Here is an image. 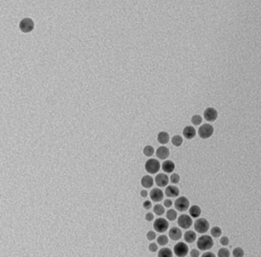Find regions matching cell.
Here are the masks:
<instances>
[{
    "label": "cell",
    "mask_w": 261,
    "mask_h": 257,
    "mask_svg": "<svg viewBox=\"0 0 261 257\" xmlns=\"http://www.w3.org/2000/svg\"><path fill=\"white\" fill-rule=\"evenodd\" d=\"M164 206L166 208H170L171 206H172V202H171L170 199H166V201L164 202Z\"/></svg>",
    "instance_id": "cell-38"
},
{
    "label": "cell",
    "mask_w": 261,
    "mask_h": 257,
    "mask_svg": "<svg viewBox=\"0 0 261 257\" xmlns=\"http://www.w3.org/2000/svg\"><path fill=\"white\" fill-rule=\"evenodd\" d=\"M213 132H214V128H213V126H211L210 124L202 125L198 129V134L202 139H209V137L213 134Z\"/></svg>",
    "instance_id": "cell-4"
},
{
    "label": "cell",
    "mask_w": 261,
    "mask_h": 257,
    "mask_svg": "<svg viewBox=\"0 0 261 257\" xmlns=\"http://www.w3.org/2000/svg\"><path fill=\"white\" fill-rule=\"evenodd\" d=\"M182 134H184V136L186 137V139L191 140L196 136V131H195V129L192 126H187V127L184 128Z\"/></svg>",
    "instance_id": "cell-15"
},
{
    "label": "cell",
    "mask_w": 261,
    "mask_h": 257,
    "mask_svg": "<svg viewBox=\"0 0 261 257\" xmlns=\"http://www.w3.org/2000/svg\"><path fill=\"white\" fill-rule=\"evenodd\" d=\"M155 236H156V234H155L154 231H149L147 233V238H148L149 240H153L155 238Z\"/></svg>",
    "instance_id": "cell-33"
},
{
    "label": "cell",
    "mask_w": 261,
    "mask_h": 257,
    "mask_svg": "<svg viewBox=\"0 0 261 257\" xmlns=\"http://www.w3.org/2000/svg\"><path fill=\"white\" fill-rule=\"evenodd\" d=\"M153 217L154 216H153V214L152 213H147L146 214V219L148 220V222H151V220L153 219Z\"/></svg>",
    "instance_id": "cell-39"
},
{
    "label": "cell",
    "mask_w": 261,
    "mask_h": 257,
    "mask_svg": "<svg viewBox=\"0 0 261 257\" xmlns=\"http://www.w3.org/2000/svg\"><path fill=\"white\" fill-rule=\"evenodd\" d=\"M174 206H175V209L178 211H186L188 210L189 206H190V202H189V199L187 197L185 196H181L178 197L177 199L174 203Z\"/></svg>",
    "instance_id": "cell-5"
},
{
    "label": "cell",
    "mask_w": 261,
    "mask_h": 257,
    "mask_svg": "<svg viewBox=\"0 0 261 257\" xmlns=\"http://www.w3.org/2000/svg\"><path fill=\"white\" fill-rule=\"evenodd\" d=\"M141 184H142L143 187L150 188V187H152V185H153V178H152V176H150V175H145V176H143L142 181H141Z\"/></svg>",
    "instance_id": "cell-18"
},
{
    "label": "cell",
    "mask_w": 261,
    "mask_h": 257,
    "mask_svg": "<svg viewBox=\"0 0 261 257\" xmlns=\"http://www.w3.org/2000/svg\"><path fill=\"white\" fill-rule=\"evenodd\" d=\"M233 255L235 257H242V256H244V252L241 248H236V249H234V251H233Z\"/></svg>",
    "instance_id": "cell-30"
},
{
    "label": "cell",
    "mask_w": 261,
    "mask_h": 257,
    "mask_svg": "<svg viewBox=\"0 0 261 257\" xmlns=\"http://www.w3.org/2000/svg\"><path fill=\"white\" fill-rule=\"evenodd\" d=\"M192 123H193L194 125H200L202 124V118L200 116H198V115H196V116H192Z\"/></svg>",
    "instance_id": "cell-29"
},
{
    "label": "cell",
    "mask_w": 261,
    "mask_h": 257,
    "mask_svg": "<svg viewBox=\"0 0 261 257\" xmlns=\"http://www.w3.org/2000/svg\"><path fill=\"white\" fill-rule=\"evenodd\" d=\"M229 243H230V240L227 236H223V237L220 238V244H223V246H227V244H229Z\"/></svg>",
    "instance_id": "cell-34"
},
{
    "label": "cell",
    "mask_w": 261,
    "mask_h": 257,
    "mask_svg": "<svg viewBox=\"0 0 261 257\" xmlns=\"http://www.w3.org/2000/svg\"><path fill=\"white\" fill-rule=\"evenodd\" d=\"M211 235L213 237H219L221 235V229L219 227H214V228L211 230Z\"/></svg>",
    "instance_id": "cell-28"
},
{
    "label": "cell",
    "mask_w": 261,
    "mask_h": 257,
    "mask_svg": "<svg viewBox=\"0 0 261 257\" xmlns=\"http://www.w3.org/2000/svg\"><path fill=\"white\" fill-rule=\"evenodd\" d=\"M150 197H151V199L153 202H161L164 197V193H163V191L161 189H158V188H154V189H152L151 192H150Z\"/></svg>",
    "instance_id": "cell-12"
},
{
    "label": "cell",
    "mask_w": 261,
    "mask_h": 257,
    "mask_svg": "<svg viewBox=\"0 0 261 257\" xmlns=\"http://www.w3.org/2000/svg\"><path fill=\"white\" fill-rule=\"evenodd\" d=\"M184 238H185V240L189 244L194 243V241L196 240V234H195L194 231H187L185 233Z\"/></svg>",
    "instance_id": "cell-21"
},
{
    "label": "cell",
    "mask_w": 261,
    "mask_h": 257,
    "mask_svg": "<svg viewBox=\"0 0 261 257\" xmlns=\"http://www.w3.org/2000/svg\"><path fill=\"white\" fill-rule=\"evenodd\" d=\"M157 244H149L150 252H156V251H157Z\"/></svg>",
    "instance_id": "cell-35"
},
{
    "label": "cell",
    "mask_w": 261,
    "mask_h": 257,
    "mask_svg": "<svg viewBox=\"0 0 261 257\" xmlns=\"http://www.w3.org/2000/svg\"><path fill=\"white\" fill-rule=\"evenodd\" d=\"M213 239L211 236L208 235H202L197 239V247H198V250L200 251H206V250H210L213 247Z\"/></svg>",
    "instance_id": "cell-1"
},
{
    "label": "cell",
    "mask_w": 261,
    "mask_h": 257,
    "mask_svg": "<svg viewBox=\"0 0 261 257\" xmlns=\"http://www.w3.org/2000/svg\"><path fill=\"white\" fill-rule=\"evenodd\" d=\"M173 251H174V253H175L176 256L184 257V256H187V254L189 252V249H188L187 244L179 243V244H176L175 246H174Z\"/></svg>",
    "instance_id": "cell-8"
},
{
    "label": "cell",
    "mask_w": 261,
    "mask_h": 257,
    "mask_svg": "<svg viewBox=\"0 0 261 257\" xmlns=\"http://www.w3.org/2000/svg\"><path fill=\"white\" fill-rule=\"evenodd\" d=\"M19 28L23 33H29L35 28L34 21L32 19H29V18H24V19H22L20 21Z\"/></svg>",
    "instance_id": "cell-7"
},
{
    "label": "cell",
    "mask_w": 261,
    "mask_h": 257,
    "mask_svg": "<svg viewBox=\"0 0 261 257\" xmlns=\"http://www.w3.org/2000/svg\"><path fill=\"white\" fill-rule=\"evenodd\" d=\"M218 256L219 257H229L230 256V251L226 249V248H223L218 251Z\"/></svg>",
    "instance_id": "cell-31"
},
{
    "label": "cell",
    "mask_w": 261,
    "mask_h": 257,
    "mask_svg": "<svg viewBox=\"0 0 261 257\" xmlns=\"http://www.w3.org/2000/svg\"><path fill=\"white\" fill-rule=\"evenodd\" d=\"M165 206L163 205H160V204H157V205H155L154 206V208H153V210H154V213L156 214V215H163L165 213Z\"/></svg>",
    "instance_id": "cell-24"
},
{
    "label": "cell",
    "mask_w": 261,
    "mask_h": 257,
    "mask_svg": "<svg viewBox=\"0 0 261 257\" xmlns=\"http://www.w3.org/2000/svg\"><path fill=\"white\" fill-rule=\"evenodd\" d=\"M161 168L166 173H171L173 172V170L175 169V164H174L172 161H165L161 165Z\"/></svg>",
    "instance_id": "cell-17"
},
{
    "label": "cell",
    "mask_w": 261,
    "mask_h": 257,
    "mask_svg": "<svg viewBox=\"0 0 261 257\" xmlns=\"http://www.w3.org/2000/svg\"><path fill=\"white\" fill-rule=\"evenodd\" d=\"M169 236H170V238H171L172 240H178V239H181L182 236L181 229L177 228V227H174V228H171L170 231H169Z\"/></svg>",
    "instance_id": "cell-13"
},
{
    "label": "cell",
    "mask_w": 261,
    "mask_h": 257,
    "mask_svg": "<svg viewBox=\"0 0 261 257\" xmlns=\"http://www.w3.org/2000/svg\"><path fill=\"white\" fill-rule=\"evenodd\" d=\"M190 255L192 257H198L199 256V251L198 250H196V249H193L190 252Z\"/></svg>",
    "instance_id": "cell-37"
},
{
    "label": "cell",
    "mask_w": 261,
    "mask_h": 257,
    "mask_svg": "<svg viewBox=\"0 0 261 257\" xmlns=\"http://www.w3.org/2000/svg\"><path fill=\"white\" fill-rule=\"evenodd\" d=\"M143 207L146 209V210H149V209H151L152 207V204H151V202H149V201H146V202H144V204H143Z\"/></svg>",
    "instance_id": "cell-36"
},
{
    "label": "cell",
    "mask_w": 261,
    "mask_h": 257,
    "mask_svg": "<svg viewBox=\"0 0 261 257\" xmlns=\"http://www.w3.org/2000/svg\"><path fill=\"white\" fill-rule=\"evenodd\" d=\"M173 254H172V251L170 249H168V248H163L160 252H158V256L160 257H171Z\"/></svg>",
    "instance_id": "cell-22"
},
{
    "label": "cell",
    "mask_w": 261,
    "mask_h": 257,
    "mask_svg": "<svg viewBox=\"0 0 261 257\" xmlns=\"http://www.w3.org/2000/svg\"><path fill=\"white\" fill-rule=\"evenodd\" d=\"M169 154H170L169 149H168L167 147H165V146H161V147L156 150V157H158V159H161V160L168 159Z\"/></svg>",
    "instance_id": "cell-14"
},
{
    "label": "cell",
    "mask_w": 261,
    "mask_h": 257,
    "mask_svg": "<svg viewBox=\"0 0 261 257\" xmlns=\"http://www.w3.org/2000/svg\"><path fill=\"white\" fill-rule=\"evenodd\" d=\"M153 227L156 232L164 233L165 231H167L168 228H169V223H168V220L165 218H157L154 222Z\"/></svg>",
    "instance_id": "cell-6"
},
{
    "label": "cell",
    "mask_w": 261,
    "mask_h": 257,
    "mask_svg": "<svg viewBox=\"0 0 261 257\" xmlns=\"http://www.w3.org/2000/svg\"><path fill=\"white\" fill-rule=\"evenodd\" d=\"M202 257H215V255L211 252H208V253H203Z\"/></svg>",
    "instance_id": "cell-40"
},
{
    "label": "cell",
    "mask_w": 261,
    "mask_h": 257,
    "mask_svg": "<svg viewBox=\"0 0 261 257\" xmlns=\"http://www.w3.org/2000/svg\"><path fill=\"white\" fill-rule=\"evenodd\" d=\"M172 144L176 147H179L182 144V137L181 136H174L172 137Z\"/></svg>",
    "instance_id": "cell-25"
},
{
    "label": "cell",
    "mask_w": 261,
    "mask_h": 257,
    "mask_svg": "<svg viewBox=\"0 0 261 257\" xmlns=\"http://www.w3.org/2000/svg\"><path fill=\"white\" fill-rule=\"evenodd\" d=\"M200 213H202V210H200V208L196 205L192 206V207H190V209H189V214H190L191 217H193V218H197V217L200 215Z\"/></svg>",
    "instance_id": "cell-20"
},
{
    "label": "cell",
    "mask_w": 261,
    "mask_h": 257,
    "mask_svg": "<svg viewBox=\"0 0 261 257\" xmlns=\"http://www.w3.org/2000/svg\"><path fill=\"white\" fill-rule=\"evenodd\" d=\"M165 193H166V195L169 197H176L179 194V190H178V188L175 186H168L166 188Z\"/></svg>",
    "instance_id": "cell-16"
},
{
    "label": "cell",
    "mask_w": 261,
    "mask_h": 257,
    "mask_svg": "<svg viewBox=\"0 0 261 257\" xmlns=\"http://www.w3.org/2000/svg\"><path fill=\"white\" fill-rule=\"evenodd\" d=\"M141 195H142L143 197H146L147 195H148V192H147L146 190H143L142 192H141Z\"/></svg>",
    "instance_id": "cell-41"
},
{
    "label": "cell",
    "mask_w": 261,
    "mask_h": 257,
    "mask_svg": "<svg viewBox=\"0 0 261 257\" xmlns=\"http://www.w3.org/2000/svg\"><path fill=\"white\" fill-rule=\"evenodd\" d=\"M203 116H205V119L208 122H214V121H216V119H217L218 112L216 109L212 108V107H209V108H207L205 110V112H203Z\"/></svg>",
    "instance_id": "cell-10"
},
{
    "label": "cell",
    "mask_w": 261,
    "mask_h": 257,
    "mask_svg": "<svg viewBox=\"0 0 261 257\" xmlns=\"http://www.w3.org/2000/svg\"><path fill=\"white\" fill-rule=\"evenodd\" d=\"M171 182H172L173 184H177L179 182V175L176 174V173H173V174H171V177H170Z\"/></svg>",
    "instance_id": "cell-32"
},
{
    "label": "cell",
    "mask_w": 261,
    "mask_h": 257,
    "mask_svg": "<svg viewBox=\"0 0 261 257\" xmlns=\"http://www.w3.org/2000/svg\"><path fill=\"white\" fill-rule=\"evenodd\" d=\"M177 223H178V226L182 227V229L190 228V227L192 226V224H193V222H192V218H191V215H188V214L181 215V216H179V218H178V220H177Z\"/></svg>",
    "instance_id": "cell-9"
},
{
    "label": "cell",
    "mask_w": 261,
    "mask_h": 257,
    "mask_svg": "<svg viewBox=\"0 0 261 257\" xmlns=\"http://www.w3.org/2000/svg\"><path fill=\"white\" fill-rule=\"evenodd\" d=\"M145 169L147 170V172L150 173V174H154V173H157L158 170L161 169V164L157 160L150 159L147 161L145 164Z\"/></svg>",
    "instance_id": "cell-2"
},
{
    "label": "cell",
    "mask_w": 261,
    "mask_h": 257,
    "mask_svg": "<svg viewBox=\"0 0 261 257\" xmlns=\"http://www.w3.org/2000/svg\"><path fill=\"white\" fill-rule=\"evenodd\" d=\"M168 241H169V239H168V237L166 235H161L157 237V244H161V246H166L168 244Z\"/></svg>",
    "instance_id": "cell-27"
},
{
    "label": "cell",
    "mask_w": 261,
    "mask_h": 257,
    "mask_svg": "<svg viewBox=\"0 0 261 257\" xmlns=\"http://www.w3.org/2000/svg\"><path fill=\"white\" fill-rule=\"evenodd\" d=\"M209 227H210V224L206 218H198L194 223V228L196 230V232L202 233V234L208 231Z\"/></svg>",
    "instance_id": "cell-3"
},
{
    "label": "cell",
    "mask_w": 261,
    "mask_h": 257,
    "mask_svg": "<svg viewBox=\"0 0 261 257\" xmlns=\"http://www.w3.org/2000/svg\"><path fill=\"white\" fill-rule=\"evenodd\" d=\"M167 218L171 220V222H173V220H175L176 218H177V212H176L175 210H168L167 212Z\"/></svg>",
    "instance_id": "cell-23"
},
{
    "label": "cell",
    "mask_w": 261,
    "mask_h": 257,
    "mask_svg": "<svg viewBox=\"0 0 261 257\" xmlns=\"http://www.w3.org/2000/svg\"><path fill=\"white\" fill-rule=\"evenodd\" d=\"M155 183L158 187H166L169 183V177L165 173H160L155 176Z\"/></svg>",
    "instance_id": "cell-11"
},
{
    "label": "cell",
    "mask_w": 261,
    "mask_h": 257,
    "mask_svg": "<svg viewBox=\"0 0 261 257\" xmlns=\"http://www.w3.org/2000/svg\"><path fill=\"white\" fill-rule=\"evenodd\" d=\"M169 140H170V136H169V134H168L167 132H165V131H161V132L158 133L157 141H158V143H161V145L167 144V143L169 142Z\"/></svg>",
    "instance_id": "cell-19"
},
{
    "label": "cell",
    "mask_w": 261,
    "mask_h": 257,
    "mask_svg": "<svg viewBox=\"0 0 261 257\" xmlns=\"http://www.w3.org/2000/svg\"><path fill=\"white\" fill-rule=\"evenodd\" d=\"M143 152H144V154H145L146 157H151V155H153V153H154V148L152 147V146L148 145V146H146V147L144 148Z\"/></svg>",
    "instance_id": "cell-26"
}]
</instances>
